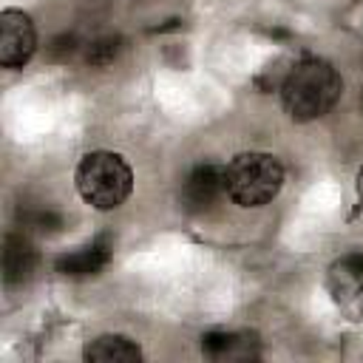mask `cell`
<instances>
[{
	"label": "cell",
	"instance_id": "1",
	"mask_svg": "<svg viewBox=\"0 0 363 363\" xmlns=\"http://www.w3.org/2000/svg\"><path fill=\"white\" fill-rule=\"evenodd\" d=\"M343 79L332 62L306 57L289 68L281 82V102L292 122H312L335 108L340 99Z\"/></svg>",
	"mask_w": 363,
	"mask_h": 363
},
{
	"label": "cell",
	"instance_id": "3",
	"mask_svg": "<svg viewBox=\"0 0 363 363\" xmlns=\"http://www.w3.org/2000/svg\"><path fill=\"white\" fill-rule=\"evenodd\" d=\"M284 187V167L272 153H238L227 164V196L238 207H264Z\"/></svg>",
	"mask_w": 363,
	"mask_h": 363
},
{
	"label": "cell",
	"instance_id": "11",
	"mask_svg": "<svg viewBox=\"0 0 363 363\" xmlns=\"http://www.w3.org/2000/svg\"><path fill=\"white\" fill-rule=\"evenodd\" d=\"M241 337L235 335H227V332H207L201 337V352L207 357H233L235 349H238Z\"/></svg>",
	"mask_w": 363,
	"mask_h": 363
},
{
	"label": "cell",
	"instance_id": "5",
	"mask_svg": "<svg viewBox=\"0 0 363 363\" xmlns=\"http://www.w3.org/2000/svg\"><path fill=\"white\" fill-rule=\"evenodd\" d=\"M221 196H227V167L221 164L201 162L182 182V204L190 213L210 210Z\"/></svg>",
	"mask_w": 363,
	"mask_h": 363
},
{
	"label": "cell",
	"instance_id": "6",
	"mask_svg": "<svg viewBox=\"0 0 363 363\" xmlns=\"http://www.w3.org/2000/svg\"><path fill=\"white\" fill-rule=\"evenodd\" d=\"M326 289L337 303H352L363 295V252L340 255L326 275Z\"/></svg>",
	"mask_w": 363,
	"mask_h": 363
},
{
	"label": "cell",
	"instance_id": "9",
	"mask_svg": "<svg viewBox=\"0 0 363 363\" xmlns=\"http://www.w3.org/2000/svg\"><path fill=\"white\" fill-rule=\"evenodd\" d=\"M82 357L94 363H136L142 360V349L125 335H99L85 343Z\"/></svg>",
	"mask_w": 363,
	"mask_h": 363
},
{
	"label": "cell",
	"instance_id": "4",
	"mask_svg": "<svg viewBox=\"0 0 363 363\" xmlns=\"http://www.w3.org/2000/svg\"><path fill=\"white\" fill-rule=\"evenodd\" d=\"M37 51V31L26 11L6 9L0 14V62L3 68H23Z\"/></svg>",
	"mask_w": 363,
	"mask_h": 363
},
{
	"label": "cell",
	"instance_id": "12",
	"mask_svg": "<svg viewBox=\"0 0 363 363\" xmlns=\"http://www.w3.org/2000/svg\"><path fill=\"white\" fill-rule=\"evenodd\" d=\"M23 224L26 227H34V230H57L62 227V218L54 213V210H28V213H20Z\"/></svg>",
	"mask_w": 363,
	"mask_h": 363
},
{
	"label": "cell",
	"instance_id": "7",
	"mask_svg": "<svg viewBox=\"0 0 363 363\" xmlns=\"http://www.w3.org/2000/svg\"><path fill=\"white\" fill-rule=\"evenodd\" d=\"M111 255H113L111 241L108 238H94L91 244L62 255L57 261V272H62L68 278H88V275H96L99 269H105Z\"/></svg>",
	"mask_w": 363,
	"mask_h": 363
},
{
	"label": "cell",
	"instance_id": "10",
	"mask_svg": "<svg viewBox=\"0 0 363 363\" xmlns=\"http://www.w3.org/2000/svg\"><path fill=\"white\" fill-rule=\"evenodd\" d=\"M119 48H122V40H119V37H113V34L96 37V40L88 43L85 60H88L91 65H96V68H105V65H111V62L119 57Z\"/></svg>",
	"mask_w": 363,
	"mask_h": 363
},
{
	"label": "cell",
	"instance_id": "8",
	"mask_svg": "<svg viewBox=\"0 0 363 363\" xmlns=\"http://www.w3.org/2000/svg\"><path fill=\"white\" fill-rule=\"evenodd\" d=\"M37 267V250L26 235L9 233L3 238V281L6 286L26 284Z\"/></svg>",
	"mask_w": 363,
	"mask_h": 363
},
{
	"label": "cell",
	"instance_id": "2",
	"mask_svg": "<svg viewBox=\"0 0 363 363\" xmlns=\"http://www.w3.org/2000/svg\"><path fill=\"white\" fill-rule=\"evenodd\" d=\"M77 190L94 210H116L133 190L130 164L113 150H91L79 159L74 173Z\"/></svg>",
	"mask_w": 363,
	"mask_h": 363
},
{
	"label": "cell",
	"instance_id": "13",
	"mask_svg": "<svg viewBox=\"0 0 363 363\" xmlns=\"http://www.w3.org/2000/svg\"><path fill=\"white\" fill-rule=\"evenodd\" d=\"M357 199H360V204H363V167L357 170Z\"/></svg>",
	"mask_w": 363,
	"mask_h": 363
}]
</instances>
